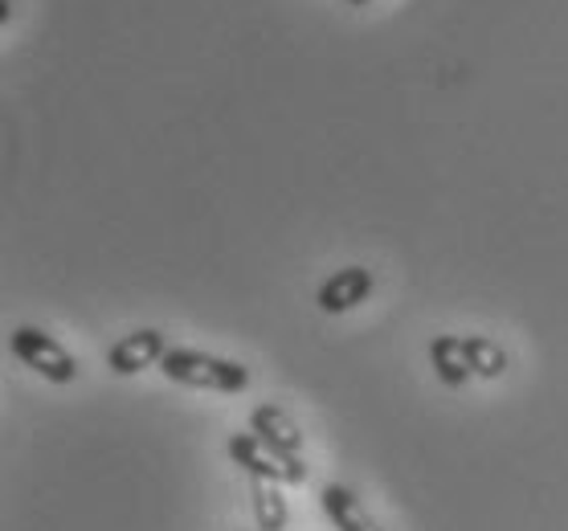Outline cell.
<instances>
[{
	"label": "cell",
	"mask_w": 568,
	"mask_h": 531,
	"mask_svg": "<svg viewBox=\"0 0 568 531\" xmlns=\"http://www.w3.org/2000/svg\"><path fill=\"white\" fill-rule=\"evenodd\" d=\"M230 458L233 467H242L246 474H254V479H271L278 482V487H298V482H307V462L303 458H286V453L271 450L266 441L258 438V433H233L230 438Z\"/></svg>",
	"instance_id": "obj_2"
},
{
	"label": "cell",
	"mask_w": 568,
	"mask_h": 531,
	"mask_svg": "<svg viewBox=\"0 0 568 531\" xmlns=\"http://www.w3.org/2000/svg\"><path fill=\"white\" fill-rule=\"evenodd\" d=\"M250 503H254V519H258V531H286V494L278 482L271 479H254L250 474Z\"/></svg>",
	"instance_id": "obj_9"
},
{
	"label": "cell",
	"mask_w": 568,
	"mask_h": 531,
	"mask_svg": "<svg viewBox=\"0 0 568 531\" xmlns=\"http://www.w3.org/2000/svg\"><path fill=\"white\" fill-rule=\"evenodd\" d=\"M160 372L169 376L172 385L184 389H209V392H246L250 389V368L225 356H209L196 348H169V356L160 360Z\"/></svg>",
	"instance_id": "obj_1"
},
{
	"label": "cell",
	"mask_w": 568,
	"mask_h": 531,
	"mask_svg": "<svg viewBox=\"0 0 568 531\" xmlns=\"http://www.w3.org/2000/svg\"><path fill=\"white\" fill-rule=\"evenodd\" d=\"M9 344H13L17 360L26 364V368H33L38 376H45L50 385H70V380H78V360L58 344V339L45 336L41 327H33V324L17 327Z\"/></svg>",
	"instance_id": "obj_3"
},
{
	"label": "cell",
	"mask_w": 568,
	"mask_h": 531,
	"mask_svg": "<svg viewBox=\"0 0 568 531\" xmlns=\"http://www.w3.org/2000/svg\"><path fill=\"white\" fill-rule=\"evenodd\" d=\"M429 364L446 389H463L466 380L475 376L470 368V356H466V339L463 336H438L429 344Z\"/></svg>",
	"instance_id": "obj_8"
},
{
	"label": "cell",
	"mask_w": 568,
	"mask_h": 531,
	"mask_svg": "<svg viewBox=\"0 0 568 531\" xmlns=\"http://www.w3.org/2000/svg\"><path fill=\"white\" fill-rule=\"evenodd\" d=\"M320 503H323V511H327V519L336 523V531H381V523L364 511L361 499H356L348 487H339V482H327V487H323Z\"/></svg>",
	"instance_id": "obj_7"
},
{
	"label": "cell",
	"mask_w": 568,
	"mask_h": 531,
	"mask_svg": "<svg viewBox=\"0 0 568 531\" xmlns=\"http://www.w3.org/2000/svg\"><path fill=\"white\" fill-rule=\"evenodd\" d=\"M169 356V344H164V331H155V327H140V331H131L123 336L119 344H111L106 351V368L115 376H135L143 368H152Z\"/></svg>",
	"instance_id": "obj_4"
},
{
	"label": "cell",
	"mask_w": 568,
	"mask_h": 531,
	"mask_svg": "<svg viewBox=\"0 0 568 531\" xmlns=\"http://www.w3.org/2000/svg\"><path fill=\"white\" fill-rule=\"evenodd\" d=\"M466 356H470V368H475V376H483V380H495V376L507 372V351L495 344L491 336H466Z\"/></svg>",
	"instance_id": "obj_10"
},
{
	"label": "cell",
	"mask_w": 568,
	"mask_h": 531,
	"mask_svg": "<svg viewBox=\"0 0 568 531\" xmlns=\"http://www.w3.org/2000/svg\"><path fill=\"white\" fill-rule=\"evenodd\" d=\"M344 4H348V9H361V4H373V0H344Z\"/></svg>",
	"instance_id": "obj_11"
},
{
	"label": "cell",
	"mask_w": 568,
	"mask_h": 531,
	"mask_svg": "<svg viewBox=\"0 0 568 531\" xmlns=\"http://www.w3.org/2000/svg\"><path fill=\"white\" fill-rule=\"evenodd\" d=\"M373 270H364V266H344V270H336L327 283L320 286V295H315V303H320L323 315H344V312H356L364 298L373 295Z\"/></svg>",
	"instance_id": "obj_5"
},
{
	"label": "cell",
	"mask_w": 568,
	"mask_h": 531,
	"mask_svg": "<svg viewBox=\"0 0 568 531\" xmlns=\"http://www.w3.org/2000/svg\"><path fill=\"white\" fill-rule=\"evenodd\" d=\"M250 433H258L271 450L286 453V458H303V433H298L295 417L278 409L274 401L258 405L254 413H250Z\"/></svg>",
	"instance_id": "obj_6"
}]
</instances>
